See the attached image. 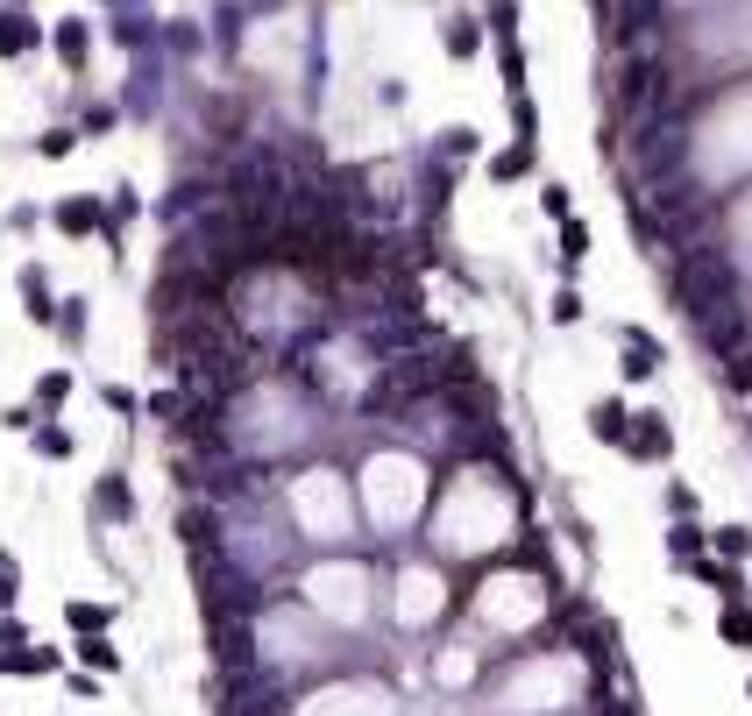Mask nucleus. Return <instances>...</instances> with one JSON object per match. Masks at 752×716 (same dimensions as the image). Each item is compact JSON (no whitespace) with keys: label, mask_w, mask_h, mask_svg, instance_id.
Instances as JSON below:
<instances>
[{"label":"nucleus","mask_w":752,"mask_h":716,"mask_svg":"<svg viewBox=\"0 0 752 716\" xmlns=\"http://www.w3.org/2000/svg\"><path fill=\"white\" fill-rule=\"evenodd\" d=\"M639 433H646V440L632 447L639 461H646V454H667V426H660V419H639Z\"/></svg>","instance_id":"4"},{"label":"nucleus","mask_w":752,"mask_h":716,"mask_svg":"<svg viewBox=\"0 0 752 716\" xmlns=\"http://www.w3.org/2000/svg\"><path fill=\"white\" fill-rule=\"evenodd\" d=\"M29 43H36V29H29L22 15H0V57H22Z\"/></svg>","instance_id":"1"},{"label":"nucleus","mask_w":752,"mask_h":716,"mask_svg":"<svg viewBox=\"0 0 752 716\" xmlns=\"http://www.w3.org/2000/svg\"><path fill=\"white\" fill-rule=\"evenodd\" d=\"M8 596H15V568H8V561H0V603H8Z\"/></svg>","instance_id":"6"},{"label":"nucleus","mask_w":752,"mask_h":716,"mask_svg":"<svg viewBox=\"0 0 752 716\" xmlns=\"http://www.w3.org/2000/svg\"><path fill=\"white\" fill-rule=\"evenodd\" d=\"M57 227H64V234H86V227H100L93 199H64V206H57Z\"/></svg>","instance_id":"2"},{"label":"nucleus","mask_w":752,"mask_h":716,"mask_svg":"<svg viewBox=\"0 0 752 716\" xmlns=\"http://www.w3.org/2000/svg\"><path fill=\"white\" fill-rule=\"evenodd\" d=\"M618 426H625V412H618V405H596V440H625Z\"/></svg>","instance_id":"5"},{"label":"nucleus","mask_w":752,"mask_h":716,"mask_svg":"<svg viewBox=\"0 0 752 716\" xmlns=\"http://www.w3.org/2000/svg\"><path fill=\"white\" fill-rule=\"evenodd\" d=\"M57 50H64V64H79L86 57V22H64L57 29Z\"/></svg>","instance_id":"3"}]
</instances>
